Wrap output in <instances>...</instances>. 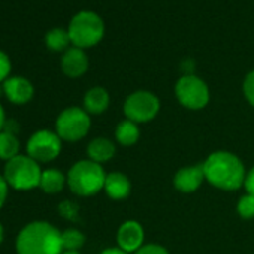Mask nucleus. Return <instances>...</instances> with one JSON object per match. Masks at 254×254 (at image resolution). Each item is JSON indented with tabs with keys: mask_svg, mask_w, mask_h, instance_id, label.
I'll use <instances>...</instances> for the list:
<instances>
[{
	"mask_svg": "<svg viewBox=\"0 0 254 254\" xmlns=\"http://www.w3.org/2000/svg\"><path fill=\"white\" fill-rule=\"evenodd\" d=\"M202 165L205 180L212 187L224 191H235L244 187L247 171L242 160L236 154L218 150L211 153Z\"/></svg>",
	"mask_w": 254,
	"mask_h": 254,
	"instance_id": "f257e3e1",
	"label": "nucleus"
},
{
	"mask_svg": "<svg viewBox=\"0 0 254 254\" xmlns=\"http://www.w3.org/2000/svg\"><path fill=\"white\" fill-rule=\"evenodd\" d=\"M17 254H62V232L48 221H32L15 241Z\"/></svg>",
	"mask_w": 254,
	"mask_h": 254,
	"instance_id": "f03ea898",
	"label": "nucleus"
},
{
	"mask_svg": "<svg viewBox=\"0 0 254 254\" xmlns=\"http://www.w3.org/2000/svg\"><path fill=\"white\" fill-rule=\"evenodd\" d=\"M106 172L102 165L85 159L76 162L67 172V186L72 193L90 197L103 190Z\"/></svg>",
	"mask_w": 254,
	"mask_h": 254,
	"instance_id": "7ed1b4c3",
	"label": "nucleus"
},
{
	"mask_svg": "<svg viewBox=\"0 0 254 254\" xmlns=\"http://www.w3.org/2000/svg\"><path fill=\"white\" fill-rule=\"evenodd\" d=\"M67 32L73 47L85 50L97 45L103 39L105 24L96 12L81 11L70 20Z\"/></svg>",
	"mask_w": 254,
	"mask_h": 254,
	"instance_id": "20e7f679",
	"label": "nucleus"
},
{
	"mask_svg": "<svg viewBox=\"0 0 254 254\" xmlns=\"http://www.w3.org/2000/svg\"><path fill=\"white\" fill-rule=\"evenodd\" d=\"M42 177V169L36 160L29 156H17L6 162L3 169V178L8 186L15 190H32L39 187Z\"/></svg>",
	"mask_w": 254,
	"mask_h": 254,
	"instance_id": "39448f33",
	"label": "nucleus"
},
{
	"mask_svg": "<svg viewBox=\"0 0 254 254\" xmlns=\"http://www.w3.org/2000/svg\"><path fill=\"white\" fill-rule=\"evenodd\" d=\"M90 114L79 106H69L63 109L56 120V133L66 142H78L84 139L90 132Z\"/></svg>",
	"mask_w": 254,
	"mask_h": 254,
	"instance_id": "423d86ee",
	"label": "nucleus"
},
{
	"mask_svg": "<svg viewBox=\"0 0 254 254\" xmlns=\"http://www.w3.org/2000/svg\"><path fill=\"white\" fill-rule=\"evenodd\" d=\"M175 97L181 106L190 111L203 109L211 99L208 84L197 75H183L175 84Z\"/></svg>",
	"mask_w": 254,
	"mask_h": 254,
	"instance_id": "0eeeda50",
	"label": "nucleus"
},
{
	"mask_svg": "<svg viewBox=\"0 0 254 254\" xmlns=\"http://www.w3.org/2000/svg\"><path fill=\"white\" fill-rule=\"evenodd\" d=\"M123 111L127 120L136 124L153 121L160 111V99L147 90H138L126 97Z\"/></svg>",
	"mask_w": 254,
	"mask_h": 254,
	"instance_id": "6e6552de",
	"label": "nucleus"
},
{
	"mask_svg": "<svg viewBox=\"0 0 254 254\" xmlns=\"http://www.w3.org/2000/svg\"><path fill=\"white\" fill-rule=\"evenodd\" d=\"M26 150L27 156L38 163H48L57 159L62 153V139L56 132L42 129L29 138Z\"/></svg>",
	"mask_w": 254,
	"mask_h": 254,
	"instance_id": "1a4fd4ad",
	"label": "nucleus"
},
{
	"mask_svg": "<svg viewBox=\"0 0 254 254\" xmlns=\"http://www.w3.org/2000/svg\"><path fill=\"white\" fill-rule=\"evenodd\" d=\"M117 247L129 254H135L141 247L145 245V230L136 220H127L120 224L117 230Z\"/></svg>",
	"mask_w": 254,
	"mask_h": 254,
	"instance_id": "9d476101",
	"label": "nucleus"
},
{
	"mask_svg": "<svg viewBox=\"0 0 254 254\" xmlns=\"http://www.w3.org/2000/svg\"><path fill=\"white\" fill-rule=\"evenodd\" d=\"M203 181L206 180H205V171L202 163L180 168L174 175V187L180 193H186V194L197 191L203 184Z\"/></svg>",
	"mask_w": 254,
	"mask_h": 254,
	"instance_id": "9b49d317",
	"label": "nucleus"
},
{
	"mask_svg": "<svg viewBox=\"0 0 254 254\" xmlns=\"http://www.w3.org/2000/svg\"><path fill=\"white\" fill-rule=\"evenodd\" d=\"M5 96L15 105H24L33 99L35 88L32 82L24 76H9L3 82Z\"/></svg>",
	"mask_w": 254,
	"mask_h": 254,
	"instance_id": "f8f14e48",
	"label": "nucleus"
},
{
	"mask_svg": "<svg viewBox=\"0 0 254 254\" xmlns=\"http://www.w3.org/2000/svg\"><path fill=\"white\" fill-rule=\"evenodd\" d=\"M62 70L69 78H79L88 70V57L84 50L72 47L62 56Z\"/></svg>",
	"mask_w": 254,
	"mask_h": 254,
	"instance_id": "ddd939ff",
	"label": "nucleus"
},
{
	"mask_svg": "<svg viewBox=\"0 0 254 254\" xmlns=\"http://www.w3.org/2000/svg\"><path fill=\"white\" fill-rule=\"evenodd\" d=\"M103 190L108 197L112 200H123L129 197L132 191V183L126 174L123 172H109L106 174Z\"/></svg>",
	"mask_w": 254,
	"mask_h": 254,
	"instance_id": "4468645a",
	"label": "nucleus"
},
{
	"mask_svg": "<svg viewBox=\"0 0 254 254\" xmlns=\"http://www.w3.org/2000/svg\"><path fill=\"white\" fill-rule=\"evenodd\" d=\"M111 103L109 93L103 87H93L84 94V109L90 115L103 114Z\"/></svg>",
	"mask_w": 254,
	"mask_h": 254,
	"instance_id": "2eb2a0df",
	"label": "nucleus"
},
{
	"mask_svg": "<svg viewBox=\"0 0 254 254\" xmlns=\"http://www.w3.org/2000/svg\"><path fill=\"white\" fill-rule=\"evenodd\" d=\"M117 153V147L108 138H94L87 145V156L90 160L102 165L109 162Z\"/></svg>",
	"mask_w": 254,
	"mask_h": 254,
	"instance_id": "dca6fc26",
	"label": "nucleus"
},
{
	"mask_svg": "<svg viewBox=\"0 0 254 254\" xmlns=\"http://www.w3.org/2000/svg\"><path fill=\"white\" fill-rule=\"evenodd\" d=\"M141 136L139 124L130 121V120H121L115 127V141L121 147H133Z\"/></svg>",
	"mask_w": 254,
	"mask_h": 254,
	"instance_id": "f3484780",
	"label": "nucleus"
},
{
	"mask_svg": "<svg viewBox=\"0 0 254 254\" xmlns=\"http://www.w3.org/2000/svg\"><path fill=\"white\" fill-rule=\"evenodd\" d=\"M66 184H67V177L62 171H59L56 168L42 171L39 187L47 194H57V193H60L64 189Z\"/></svg>",
	"mask_w": 254,
	"mask_h": 254,
	"instance_id": "a211bd4d",
	"label": "nucleus"
},
{
	"mask_svg": "<svg viewBox=\"0 0 254 254\" xmlns=\"http://www.w3.org/2000/svg\"><path fill=\"white\" fill-rule=\"evenodd\" d=\"M17 156H20V139L15 133L2 130L0 132V159L9 162Z\"/></svg>",
	"mask_w": 254,
	"mask_h": 254,
	"instance_id": "6ab92c4d",
	"label": "nucleus"
},
{
	"mask_svg": "<svg viewBox=\"0 0 254 254\" xmlns=\"http://www.w3.org/2000/svg\"><path fill=\"white\" fill-rule=\"evenodd\" d=\"M70 36L69 32L62 29V27H56L47 32L45 35V45L48 50L54 51V53H60V51H66L69 50L70 45Z\"/></svg>",
	"mask_w": 254,
	"mask_h": 254,
	"instance_id": "aec40b11",
	"label": "nucleus"
},
{
	"mask_svg": "<svg viewBox=\"0 0 254 254\" xmlns=\"http://www.w3.org/2000/svg\"><path fill=\"white\" fill-rule=\"evenodd\" d=\"M62 244L64 251H79L85 244V235L73 227H69L62 232Z\"/></svg>",
	"mask_w": 254,
	"mask_h": 254,
	"instance_id": "412c9836",
	"label": "nucleus"
},
{
	"mask_svg": "<svg viewBox=\"0 0 254 254\" xmlns=\"http://www.w3.org/2000/svg\"><path fill=\"white\" fill-rule=\"evenodd\" d=\"M236 212L244 220H253L254 218V196L248 194V193L242 194L238 199Z\"/></svg>",
	"mask_w": 254,
	"mask_h": 254,
	"instance_id": "4be33fe9",
	"label": "nucleus"
},
{
	"mask_svg": "<svg viewBox=\"0 0 254 254\" xmlns=\"http://www.w3.org/2000/svg\"><path fill=\"white\" fill-rule=\"evenodd\" d=\"M242 93H244L245 100L254 108V69L245 75L244 82H242Z\"/></svg>",
	"mask_w": 254,
	"mask_h": 254,
	"instance_id": "5701e85b",
	"label": "nucleus"
},
{
	"mask_svg": "<svg viewBox=\"0 0 254 254\" xmlns=\"http://www.w3.org/2000/svg\"><path fill=\"white\" fill-rule=\"evenodd\" d=\"M11 70H12V63L9 56L0 50V84H3L9 78Z\"/></svg>",
	"mask_w": 254,
	"mask_h": 254,
	"instance_id": "b1692460",
	"label": "nucleus"
},
{
	"mask_svg": "<svg viewBox=\"0 0 254 254\" xmlns=\"http://www.w3.org/2000/svg\"><path fill=\"white\" fill-rule=\"evenodd\" d=\"M135 254H169V251L160 244H145Z\"/></svg>",
	"mask_w": 254,
	"mask_h": 254,
	"instance_id": "393cba45",
	"label": "nucleus"
},
{
	"mask_svg": "<svg viewBox=\"0 0 254 254\" xmlns=\"http://www.w3.org/2000/svg\"><path fill=\"white\" fill-rule=\"evenodd\" d=\"M76 211H78V208L75 206V203H72V202H69V200H64L63 203H60V212H62L66 218L73 220L75 215H76Z\"/></svg>",
	"mask_w": 254,
	"mask_h": 254,
	"instance_id": "a878e982",
	"label": "nucleus"
},
{
	"mask_svg": "<svg viewBox=\"0 0 254 254\" xmlns=\"http://www.w3.org/2000/svg\"><path fill=\"white\" fill-rule=\"evenodd\" d=\"M244 189L248 194L254 196V166L247 171L245 181H244Z\"/></svg>",
	"mask_w": 254,
	"mask_h": 254,
	"instance_id": "bb28decb",
	"label": "nucleus"
},
{
	"mask_svg": "<svg viewBox=\"0 0 254 254\" xmlns=\"http://www.w3.org/2000/svg\"><path fill=\"white\" fill-rule=\"evenodd\" d=\"M6 199H8V183L3 178V175H0V209L5 205Z\"/></svg>",
	"mask_w": 254,
	"mask_h": 254,
	"instance_id": "cd10ccee",
	"label": "nucleus"
},
{
	"mask_svg": "<svg viewBox=\"0 0 254 254\" xmlns=\"http://www.w3.org/2000/svg\"><path fill=\"white\" fill-rule=\"evenodd\" d=\"M100 254H129V253H126L120 247H109V248H105Z\"/></svg>",
	"mask_w": 254,
	"mask_h": 254,
	"instance_id": "c85d7f7f",
	"label": "nucleus"
},
{
	"mask_svg": "<svg viewBox=\"0 0 254 254\" xmlns=\"http://www.w3.org/2000/svg\"><path fill=\"white\" fill-rule=\"evenodd\" d=\"M6 114H5V109L2 106V103H0V132L5 130V126H6Z\"/></svg>",
	"mask_w": 254,
	"mask_h": 254,
	"instance_id": "c756f323",
	"label": "nucleus"
},
{
	"mask_svg": "<svg viewBox=\"0 0 254 254\" xmlns=\"http://www.w3.org/2000/svg\"><path fill=\"white\" fill-rule=\"evenodd\" d=\"M3 238H5V229H3L2 223H0V244L3 242Z\"/></svg>",
	"mask_w": 254,
	"mask_h": 254,
	"instance_id": "7c9ffc66",
	"label": "nucleus"
},
{
	"mask_svg": "<svg viewBox=\"0 0 254 254\" xmlns=\"http://www.w3.org/2000/svg\"><path fill=\"white\" fill-rule=\"evenodd\" d=\"M62 254H81L79 251H63Z\"/></svg>",
	"mask_w": 254,
	"mask_h": 254,
	"instance_id": "2f4dec72",
	"label": "nucleus"
},
{
	"mask_svg": "<svg viewBox=\"0 0 254 254\" xmlns=\"http://www.w3.org/2000/svg\"><path fill=\"white\" fill-rule=\"evenodd\" d=\"M5 94V90H3V84H0V97Z\"/></svg>",
	"mask_w": 254,
	"mask_h": 254,
	"instance_id": "473e14b6",
	"label": "nucleus"
}]
</instances>
